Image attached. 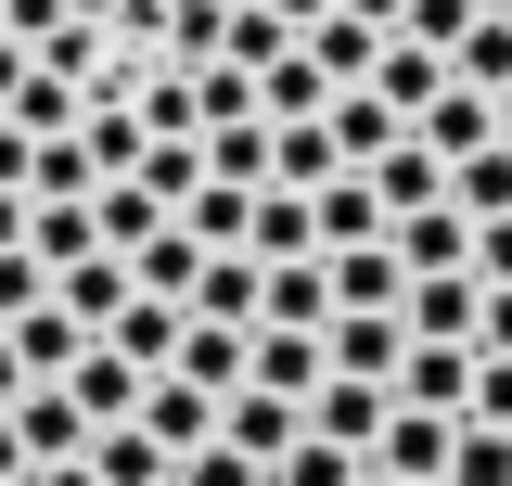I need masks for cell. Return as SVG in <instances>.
<instances>
[{"mask_svg":"<svg viewBox=\"0 0 512 486\" xmlns=\"http://www.w3.org/2000/svg\"><path fill=\"white\" fill-rule=\"evenodd\" d=\"M461 26H474V0H397V39H436V52H448Z\"/></svg>","mask_w":512,"mask_h":486,"instance_id":"38","label":"cell"},{"mask_svg":"<svg viewBox=\"0 0 512 486\" xmlns=\"http://www.w3.org/2000/svg\"><path fill=\"white\" fill-rule=\"evenodd\" d=\"M320 282H333V307H397V282H410V269H397V256H384V231H372V243H333V256H320Z\"/></svg>","mask_w":512,"mask_h":486,"instance_id":"19","label":"cell"},{"mask_svg":"<svg viewBox=\"0 0 512 486\" xmlns=\"http://www.w3.org/2000/svg\"><path fill=\"white\" fill-rule=\"evenodd\" d=\"M141 231H167V205H154L141 180H90V243H103V256H128Z\"/></svg>","mask_w":512,"mask_h":486,"instance_id":"22","label":"cell"},{"mask_svg":"<svg viewBox=\"0 0 512 486\" xmlns=\"http://www.w3.org/2000/svg\"><path fill=\"white\" fill-rule=\"evenodd\" d=\"M320 103H333V77H320L308 52H295V39H282V52L256 64V116L269 128H295V116H320Z\"/></svg>","mask_w":512,"mask_h":486,"instance_id":"16","label":"cell"},{"mask_svg":"<svg viewBox=\"0 0 512 486\" xmlns=\"http://www.w3.org/2000/svg\"><path fill=\"white\" fill-rule=\"evenodd\" d=\"M103 13H116V0H64V26H103Z\"/></svg>","mask_w":512,"mask_h":486,"instance_id":"47","label":"cell"},{"mask_svg":"<svg viewBox=\"0 0 512 486\" xmlns=\"http://www.w3.org/2000/svg\"><path fill=\"white\" fill-rule=\"evenodd\" d=\"M308 231H320V256H333V243H372V231H384L372 167H333V180H308Z\"/></svg>","mask_w":512,"mask_h":486,"instance_id":"8","label":"cell"},{"mask_svg":"<svg viewBox=\"0 0 512 486\" xmlns=\"http://www.w3.org/2000/svg\"><path fill=\"white\" fill-rule=\"evenodd\" d=\"M372 192H384V218H410V205H448V154L397 128V141L372 154Z\"/></svg>","mask_w":512,"mask_h":486,"instance_id":"10","label":"cell"},{"mask_svg":"<svg viewBox=\"0 0 512 486\" xmlns=\"http://www.w3.org/2000/svg\"><path fill=\"white\" fill-rule=\"evenodd\" d=\"M167 486H269L244 461V448H218V435H205V448H180V461H167Z\"/></svg>","mask_w":512,"mask_h":486,"instance_id":"35","label":"cell"},{"mask_svg":"<svg viewBox=\"0 0 512 486\" xmlns=\"http://www.w3.org/2000/svg\"><path fill=\"white\" fill-rule=\"evenodd\" d=\"M474 13H512V0H474Z\"/></svg>","mask_w":512,"mask_h":486,"instance_id":"50","label":"cell"},{"mask_svg":"<svg viewBox=\"0 0 512 486\" xmlns=\"http://www.w3.org/2000/svg\"><path fill=\"white\" fill-rule=\"evenodd\" d=\"M295 52L346 90V77H372V52H384V26H359V13H320V26H295Z\"/></svg>","mask_w":512,"mask_h":486,"instance_id":"20","label":"cell"},{"mask_svg":"<svg viewBox=\"0 0 512 486\" xmlns=\"http://www.w3.org/2000/svg\"><path fill=\"white\" fill-rule=\"evenodd\" d=\"M167 371H180V384H205V397H231V384H244V333L180 307V346H167Z\"/></svg>","mask_w":512,"mask_h":486,"instance_id":"15","label":"cell"},{"mask_svg":"<svg viewBox=\"0 0 512 486\" xmlns=\"http://www.w3.org/2000/svg\"><path fill=\"white\" fill-rule=\"evenodd\" d=\"M461 269H474V282H512V205H500V218H474V243H461Z\"/></svg>","mask_w":512,"mask_h":486,"instance_id":"39","label":"cell"},{"mask_svg":"<svg viewBox=\"0 0 512 486\" xmlns=\"http://www.w3.org/2000/svg\"><path fill=\"white\" fill-rule=\"evenodd\" d=\"M487 128H500V141H512V77H500V90H487Z\"/></svg>","mask_w":512,"mask_h":486,"instance_id":"46","label":"cell"},{"mask_svg":"<svg viewBox=\"0 0 512 486\" xmlns=\"http://www.w3.org/2000/svg\"><path fill=\"white\" fill-rule=\"evenodd\" d=\"M333 167H346V154H333V128H320V116H295V128H269V180H282V192H308V180H333Z\"/></svg>","mask_w":512,"mask_h":486,"instance_id":"28","label":"cell"},{"mask_svg":"<svg viewBox=\"0 0 512 486\" xmlns=\"http://www.w3.org/2000/svg\"><path fill=\"white\" fill-rule=\"evenodd\" d=\"M346 486H397V474H372V461H359V474H346Z\"/></svg>","mask_w":512,"mask_h":486,"instance_id":"49","label":"cell"},{"mask_svg":"<svg viewBox=\"0 0 512 486\" xmlns=\"http://www.w3.org/2000/svg\"><path fill=\"white\" fill-rule=\"evenodd\" d=\"M64 397H77V423L103 435V423H128V410H141V359H116V346H103V333H90V346H77V359L52 371Z\"/></svg>","mask_w":512,"mask_h":486,"instance_id":"3","label":"cell"},{"mask_svg":"<svg viewBox=\"0 0 512 486\" xmlns=\"http://www.w3.org/2000/svg\"><path fill=\"white\" fill-rule=\"evenodd\" d=\"M26 486H103V474H90V461L64 448V461H26Z\"/></svg>","mask_w":512,"mask_h":486,"instance_id":"41","label":"cell"},{"mask_svg":"<svg viewBox=\"0 0 512 486\" xmlns=\"http://www.w3.org/2000/svg\"><path fill=\"white\" fill-rule=\"evenodd\" d=\"M13 384H26V359H13V333H0V410H13Z\"/></svg>","mask_w":512,"mask_h":486,"instance_id":"45","label":"cell"},{"mask_svg":"<svg viewBox=\"0 0 512 486\" xmlns=\"http://www.w3.org/2000/svg\"><path fill=\"white\" fill-rule=\"evenodd\" d=\"M384 397H410V410H461V397H474V346H410V333H397Z\"/></svg>","mask_w":512,"mask_h":486,"instance_id":"6","label":"cell"},{"mask_svg":"<svg viewBox=\"0 0 512 486\" xmlns=\"http://www.w3.org/2000/svg\"><path fill=\"white\" fill-rule=\"evenodd\" d=\"M269 13H282V26H320V13H333V0H269Z\"/></svg>","mask_w":512,"mask_h":486,"instance_id":"43","label":"cell"},{"mask_svg":"<svg viewBox=\"0 0 512 486\" xmlns=\"http://www.w3.org/2000/svg\"><path fill=\"white\" fill-rule=\"evenodd\" d=\"M192 320H231V333H256V256L244 243H205V269H192Z\"/></svg>","mask_w":512,"mask_h":486,"instance_id":"12","label":"cell"},{"mask_svg":"<svg viewBox=\"0 0 512 486\" xmlns=\"http://www.w3.org/2000/svg\"><path fill=\"white\" fill-rule=\"evenodd\" d=\"M128 423L180 461V448H205V435H218V397H205V384H180V371H141V410H128Z\"/></svg>","mask_w":512,"mask_h":486,"instance_id":"4","label":"cell"},{"mask_svg":"<svg viewBox=\"0 0 512 486\" xmlns=\"http://www.w3.org/2000/svg\"><path fill=\"white\" fill-rule=\"evenodd\" d=\"M448 435H461V410H410V397H384V423H372V474H397V486H436L448 474Z\"/></svg>","mask_w":512,"mask_h":486,"instance_id":"1","label":"cell"},{"mask_svg":"<svg viewBox=\"0 0 512 486\" xmlns=\"http://www.w3.org/2000/svg\"><path fill=\"white\" fill-rule=\"evenodd\" d=\"M52 295V269H39V256H26V243H0V320H26V307Z\"/></svg>","mask_w":512,"mask_h":486,"instance_id":"37","label":"cell"},{"mask_svg":"<svg viewBox=\"0 0 512 486\" xmlns=\"http://www.w3.org/2000/svg\"><path fill=\"white\" fill-rule=\"evenodd\" d=\"M461 243H474L461 205H410V218H384V256H397V269H461Z\"/></svg>","mask_w":512,"mask_h":486,"instance_id":"14","label":"cell"},{"mask_svg":"<svg viewBox=\"0 0 512 486\" xmlns=\"http://www.w3.org/2000/svg\"><path fill=\"white\" fill-rule=\"evenodd\" d=\"M436 90H448V52H436V39H397V26H384V52H372V103H384V116H423Z\"/></svg>","mask_w":512,"mask_h":486,"instance_id":"7","label":"cell"},{"mask_svg":"<svg viewBox=\"0 0 512 486\" xmlns=\"http://www.w3.org/2000/svg\"><path fill=\"white\" fill-rule=\"evenodd\" d=\"M448 77H461V90H500L512 77V13H474V26L448 39Z\"/></svg>","mask_w":512,"mask_h":486,"instance_id":"29","label":"cell"},{"mask_svg":"<svg viewBox=\"0 0 512 486\" xmlns=\"http://www.w3.org/2000/svg\"><path fill=\"white\" fill-rule=\"evenodd\" d=\"M52 307L77 320V333H103V320L128 307V256H103V243H90V256H64V269H52Z\"/></svg>","mask_w":512,"mask_h":486,"instance_id":"11","label":"cell"},{"mask_svg":"<svg viewBox=\"0 0 512 486\" xmlns=\"http://www.w3.org/2000/svg\"><path fill=\"white\" fill-rule=\"evenodd\" d=\"M320 359L384 384V371H397V307H333V320H320Z\"/></svg>","mask_w":512,"mask_h":486,"instance_id":"9","label":"cell"},{"mask_svg":"<svg viewBox=\"0 0 512 486\" xmlns=\"http://www.w3.org/2000/svg\"><path fill=\"white\" fill-rule=\"evenodd\" d=\"M320 371H333V359H320V333H282V320H256V333H244V384H269V397H308Z\"/></svg>","mask_w":512,"mask_h":486,"instance_id":"13","label":"cell"},{"mask_svg":"<svg viewBox=\"0 0 512 486\" xmlns=\"http://www.w3.org/2000/svg\"><path fill=\"white\" fill-rule=\"evenodd\" d=\"M0 116L26 128V141H52V128H77V77H52V64H26V77L0 90Z\"/></svg>","mask_w":512,"mask_h":486,"instance_id":"23","label":"cell"},{"mask_svg":"<svg viewBox=\"0 0 512 486\" xmlns=\"http://www.w3.org/2000/svg\"><path fill=\"white\" fill-rule=\"evenodd\" d=\"M295 435H308V423H295V397H269V384H231V397H218V448H244L256 474H269Z\"/></svg>","mask_w":512,"mask_h":486,"instance_id":"5","label":"cell"},{"mask_svg":"<svg viewBox=\"0 0 512 486\" xmlns=\"http://www.w3.org/2000/svg\"><path fill=\"white\" fill-rule=\"evenodd\" d=\"M333 13H359V26H397V0H333Z\"/></svg>","mask_w":512,"mask_h":486,"instance_id":"44","label":"cell"},{"mask_svg":"<svg viewBox=\"0 0 512 486\" xmlns=\"http://www.w3.org/2000/svg\"><path fill=\"white\" fill-rule=\"evenodd\" d=\"M13 77H26V39H0V90H13Z\"/></svg>","mask_w":512,"mask_h":486,"instance_id":"48","label":"cell"},{"mask_svg":"<svg viewBox=\"0 0 512 486\" xmlns=\"http://www.w3.org/2000/svg\"><path fill=\"white\" fill-rule=\"evenodd\" d=\"M397 333L410 346H474V269H410L397 282Z\"/></svg>","mask_w":512,"mask_h":486,"instance_id":"2","label":"cell"},{"mask_svg":"<svg viewBox=\"0 0 512 486\" xmlns=\"http://www.w3.org/2000/svg\"><path fill=\"white\" fill-rule=\"evenodd\" d=\"M192 269H205V243H192L180 218H167V231H141V243H128V295H167V307H180V295H192Z\"/></svg>","mask_w":512,"mask_h":486,"instance_id":"17","label":"cell"},{"mask_svg":"<svg viewBox=\"0 0 512 486\" xmlns=\"http://www.w3.org/2000/svg\"><path fill=\"white\" fill-rule=\"evenodd\" d=\"M320 128H333V154H346V167H372V154H384L410 116H384V103H372V77H346V90L320 103Z\"/></svg>","mask_w":512,"mask_h":486,"instance_id":"18","label":"cell"},{"mask_svg":"<svg viewBox=\"0 0 512 486\" xmlns=\"http://www.w3.org/2000/svg\"><path fill=\"white\" fill-rule=\"evenodd\" d=\"M103 346H116V359H141V371H167V346H180V307H167V295H128L116 320H103Z\"/></svg>","mask_w":512,"mask_h":486,"instance_id":"24","label":"cell"},{"mask_svg":"<svg viewBox=\"0 0 512 486\" xmlns=\"http://www.w3.org/2000/svg\"><path fill=\"white\" fill-rule=\"evenodd\" d=\"M410 141H436V154H474V141H500V128H487V90H461V77H448L436 103L410 116Z\"/></svg>","mask_w":512,"mask_h":486,"instance_id":"26","label":"cell"},{"mask_svg":"<svg viewBox=\"0 0 512 486\" xmlns=\"http://www.w3.org/2000/svg\"><path fill=\"white\" fill-rule=\"evenodd\" d=\"M474 346H500V359H512V282H474Z\"/></svg>","mask_w":512,"mask_h":486,"instance_id":"40","label":"cell"},{"mask_svg":"<svg viewBox=\"0 0 512 486\" xmlns=\"http://www.w3.org/2000/svg\"><path fill=\"white\" fill-rule=\"evenodd\" d=\"M13 474H26V435H13V410H0V486H13Z\"/></svg>","mask_w":512,"mask_h":486,"instance_id":"42","label":"cell"},{"mask_svg":"<svg viewBox=\"0 0 512 486\" xmlns=\"http://www.w3.org/2000/svg\"><path fill=\"white\" fill-rule=\"evenodd\" d=\"M244 205H256V192H244V180H192V192H180V205H167V218H180V231H192V243H244Z\"/></svg>","mask_w":512,"mask_h":486,"instance_id":"30","label":"cell"},{"mask_svg":"<svg viewBox=\"0 0 512 486\" xmlns=\"http://www.w3.org/2000/svg\"><path fill=\"white\" fill-rule=\"evenodd\" d=\"M461 423H500V435H512V359H500V346H474V397H461Z\"/></svg>","mask_w":512,"mask_h":486,"instance_id":"36","label":"cell"},{"mask_svg":"<svg viewBox=\"0 0 512 486\" xmlns=\"http://www.w3.org/2000/svg\"><path fill=\"white\" fill-rule=\"evenodd\" d=\"M141 141H154V128L128 116V103H77V154H90V180H128Z\"/></svg>","mask_w":512,"mask_h":486,"instance_id":"21","label":"cell"},{"mask_svg":"<svg viewBox=\"0 0 512 486\" xmlns=\"http://www.w3.org/2000/svg\"><path fill=\"white\" fill-rule=\"evenodd\" d=\"M0 333H13V359H26V371H64V359H77V346H90V333H77V320H64L52 295L26 307V320H0Z\"/></svg>","mask_w":512,"mask_h":486,"instance_id":"31","label":"cell"},{"mask_svg":"<svg viewBox=\"0 0 512 486\" xmlns=\"http://www.w3.org/2000/svg\"><path fill=\"white\" fill-rule=\"evenodd\" d=\"M436 486H512V435L500 423H461V435H448V474Z\"/></svg>","mask_w":512,"mask_h":486,"instance_id":"32","label":"cell"},{"mask_svg":"<svg viewBox=\"0 0 512 486\" xmlns=\"http://www.w3.org/2000/svg\"><path fill=\"white\" fill-rule=\"evenodd\" d=\"M180 90H192V128H231V116H256V64H180Z\"/></svg>","mask_w":512,"mask_h":486,"instance_id":"25","label":"cell"},{"mask_svg":"<svg viewBox=\"0 0 512 486\" xmlns=\"http://www.w3.org/2000/svg\"><path fill=\"white\" fill-rule=\"evenodd\" d=\"M282 39H295V26H282L269 0H231V13H218V64H269Z\"/></svg>","mask_w":512,"mask_h":486,"instance_id":"33","label":"cell"},{"mask_svg":"<svg viewBox=\"0 0 512 486\" xmlns=\"http://www.w3.org/2000/svg\"><path fill=\"white\" fill-rule=\"evenodd\" d=\"M13 486H26V474H13Z\"/></svg>","mask_w":512,"mask_h":486,"instance_id":"51","label":"cell"},{"mask_svg":"<svg viewBox=\"0 0 512 486\" xmlns=\"http://www.w3.org/2000/svg\"><path fill=\"white\" fill-rule=\"evenodd\" d=\"M346 474H359V448H333V435H295L269 461V486H346Z\"/></svg>","mask_w":512,"mask_h":486,"instance_id":"34","label":"cell"},{"mask_svg":"<svg viewBox=\"0 0 512 486\" xmlns=\"http://www.w3.org/2000/svg\"><path fill=\"white\" fill-rule=\"evenodd\" d=\"M77 461H90V474H103V486H167V448H154V435H141V423H103V435H90V448H77Z\"/></svg>","mask_w":512,"mask_h":486,"instance_id":"27","label":"cell"}]
</instances>
